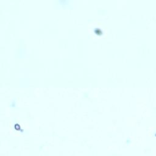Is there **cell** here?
Here are the masks:
<instances>
[{
  "label": "cell",
  "instance_id": "obj_1",
  "mask_svg": "<svg viewBox=\"0 0 156 156\" xmlns=\"http://www.w3.org/2000/svg\"><path fill=\"white\" fill-rule=\"evenodd\" d=\"M88 31L90 34L93 32H94L96 34L94 37L98 38H103L107 35V28L106 27L99 21L95 20L91 22L88 26Z\"/></svg>",
  "mask_w": 156,
  "mask_h": 156
}]
</instances>
